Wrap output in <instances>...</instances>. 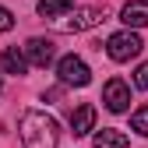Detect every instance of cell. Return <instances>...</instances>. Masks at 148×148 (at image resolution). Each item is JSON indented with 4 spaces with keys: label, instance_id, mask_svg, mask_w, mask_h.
<instances>
[{
    "label": "cell",
    "instance_id": "1",
    "mask_svg": "<svg viewBox=\"0 0 148 148\" xmlns=\"http://www.w3.org/2000/svg\"><path fill=\"white\" fill-rule=\"evenodd\" d=\"M18 131H21L25 148H57L60 145V127H57L53 116H46L42 109H25Z\"/></svg>",
    "mask_w": 148,
    "mask_h": 148
},
{
    "label": "cell",
    "instance_id": "2",
    "mask_svg": "<svg viewBox=\"0 0 148 148\" xmlns=\"http://www.w3.org/2000/svg\"><path fill=\"white\" fill-rule=\"evenodd\" d=\"M141 49H145L141 35H138V32H131V28H123V32H116V35H109V42H106V53H109V60H116V64H127V60H134Z\"/></svg>",
    "mask_w": 148,
    "mask_h": 148
},
{
    "label": "cell",
    "instance_id": "3",
    "mask_svg": "<svg viewBox=\"0 0 148 148\" xmlns=\"http://www.w3.org/2000/svg\"><path fill=\"white\" fill-rule=\"evenodd\" d=\"M102 18H106L102 7H74V11H67L64 18H57L53 28H57V32H85V28H95Z\"/></svg>",
    "mask_w": 148,
    "mask_h": 148
},
{
    "label": "cell",
    "instance_id": "4",
    "mask_svg": "<svg viewBox=\"0 0 148 148\" xmlns=\"http://www.w3.org/2000/svg\"><path fill=\"white\" fill-rule=\"evenodd\" d=\"M57 78L64 81V85H74V88H85L88 81H92V71H88V64L81 60V57H60V64H57Z\"/></svg>",
    "mask_w": 148,
    "mask_h": 148
},
{
    "label": "cell",
    "instance_id": "5",
    "mask_svg": "<svg viewBox=\"0 0 148 148\" xmlns=\"http://www.w3.org/2000/svg\"><path fill=\"white\" fill-rule=\"evenodd\" d=\"M102 102H106L109 113H127L131 109V85L123 78H109L102 88Z\"/></svg>",
    "mask_w": 148,
    "mask_h": 148
},
{
    "label": "cell",
    "instance_id": "6",
    "mask_svg": "<svg viewBox=\"0 0 148 148\" xmlns=\"http://www.w3.org/2000/svg\"><path fill=\"white\" fill-rule=\"evenodd\" d=\"M25 60L28 64H35V67H46V64H53V53H57V49H53V42L49 39H42V35H35V39H28L25 42Z\"/></svg>",
    "mask_w": 148,
    "mask_h": 148
},
{
    "label": "cell",
    "instance_id": "7",
    "mask_svg": "<svg viewBox=\"0 0 148 148\" xmlns=\"http://www.w3.org/2000/svg\"><path fill=\"white\" fill-rule=\"evenodd\" d=\"M71 131H74V138H85L88 131H95V106H92V102L74 106V113H71Z\"/></svg>",
    "mask_w": 148,
    "mask_h": 148
},
{
    "label": "cell",
    "instance_id": "8",
    "mask_svg": "<svg viewBox=\"0 0 148 148\" xmlns=\"http://www.w3.org/2000/svg\"><path fill=\"white\" fill-rule=\"evenodd\" d=\"M0 71L4 74H28V60H25V53L18 49V46H4L0 49Z\"/></svg>",
    "mask_w": 148,
    "mask_h": 148
},
{
    "label": "cell",
    "instance_id": "9",
    "mask_svg": "<svg viewBox=\"0 0 148 148\" xmlns=\"http://www.w3.org/2000/svg\"><path fill=\"white\" fill-rule=\"evenodd\" d=\"M120 21L127 25V28H145L148 25V0H134V4H127L123 11H120Z\"/></svg>",
    "mask_w": 148,
    "mask_h": 148
},
{
    "label": "cell",
    "instance_id": "10",
    "mask_svg": "<svg viewBox=\"0 0 148 148\" xmlns=\"http://www.w3.org/2000/svg\"><path fill=\"white\" fill-rule=\"evenodd\" d=\"M39 14L42 18H53V21H57V18H64L67 11H74V0H39Z\"/></svg>",
    "mask_w": 148,
    "mask_h": 148
},
{
    "label": "cell",
    "instance_id": "11",
    "mask_svg": "<svg viewBox=\"0 0 148 148\" xmlns=\"http://www.w3.org/2000/svg\"><path fill=\"white\" fill-rule=\"evenodd\" d=\"M95 148H127V134L123 131H113V127H106V131L95 134V141H92Z\"/></svg>",
    "mask_w": 148,
    "mask_h": 148
},
{
    "label": "cell",
    "instance_id": "12",
    "mask_svg": "<svg viewBox=\"0 0 148 148\" xmlns=\"http://www.w3.org/2000/svg\"><path fill=\"white\" fill-rule=\"evenodd\" d=\"M131 127H134L141 138H148V106H138L134 113H131Z\"/></svg>",
    "mask_w": 148,
    "mask_h": 148
},
{
    "label": "cell",
    "instance_id": "13",
    "mask_svg": "<svg viewBox=\"0 0 148 148\" xmlns=\"http://www.w3.org/2000/svg\"><path fill=\"white\" fill-rule=\"evenodd\" d=\"M134 85H138V88H145V92H148V64H141V67H138V71H134Z\"/></svg>",
    "mask_w": 148,
    "mask_h": 148
},
{
    "label": "cell",
    "instance_id": "14",
    "mask_svg": "<svg viewBox=\"0 0 148 148\" xmlns=\"http://www.w3.org/2000/svg\"><path fill=\"white\" fill-rule=\"evenodd\" d=\"M11 28H14V14L7 7H0V32H11Z\"/></svg>",
    "mask_w": 148,
    "mask_h": 148
},
{
    "label": "cell",
    "instance_id": "15",
    "mask_svg": "<svg viewBox=\"0 0 148 148\" xmlns=\"http://www.w3.org/2000/svg\"><path fill=\"white\" fill-rule=\"evenodd\" d=\"M0 88H4V81H0Z\"/></svg>",
    "mask_w": 148,
    "mask_h": 148
}]
</instances>
